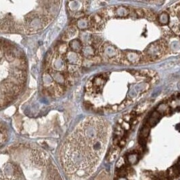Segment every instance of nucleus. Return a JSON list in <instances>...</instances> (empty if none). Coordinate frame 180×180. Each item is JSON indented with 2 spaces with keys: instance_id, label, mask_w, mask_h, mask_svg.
Listing matches in <instances>:
<instances>
[{
  "instance_id": "1",
  "label": "nucleus",
  "mask_w": 180,
  "mask_h": 180,
  "mask_svg": "<svg viewBox=\"0 0 180 180\" xmlns=\"http://www.w3.org/2000/svg\"><path fill=\"white\" fill-rule=\"evenodd\" d=\"M106 119L90 116L83 120L66 138L59 152L62 173L69 180H88L102 162L111 136Z\"/></svg>"
},
{
  "instance_id": "2",
  "label": "nucleus",
  "mask_w": 180,
  "mask_h": 180,
  "mask_svg": "<svg viewBox=\"0 0 180 180\" xmlns=\"http://www.w3.org/2000/svg\"><path fill=\"white\" fill-rule=\"evenodd\" d=\"M60 169L33 144H14L1 153V180H64Z\"/></svg>"
},
{
  "instance_id": "3",
  "label": "nucleus",
  "mask_w": 180,
  "mask_h": 180,
  "mask_svg": "<svg viewBox=\"0 0 180 180\" xmlns=\"http://www.w3.org/2000/svg\"><path fill=\"white\" fill-rule=\"evenodd\" d=\"M1 55V107L12 101L23 91L27 79V63L23 54L16 47L6 46Z\"/></svg>"
},
{
  "instance_id": "4",
  "label": "nucleus",
  "mask_w": 180,
  "mask_h": 180,
  "mask_svg": "<svg viewBox=\"0 0 180 180\" xmlns=\"http://www.w3.org/2000/svg\"><path fill=\"white\" fill-rule=\"evenodd\" d=\"M68 49L66 43L59 44L48 53L46 61L42 78L43 87L54 97L64 93L75 75L66 59Z\"/></svg>"
},
{
  "instance_id": "5",
  "label": "nucleus",
  "mask_w": 180,
  "mask_h": 180,
  "mask_svg": "<svg viewBox=\"0 0 180 180\" xmlns=\"http://www.w3.org/2000/svg\"><path fill=\"white\" fill-rule=\"evenodd\" d=\"M99 53L102 60L106 62H121L122 53L115 45L110 43L102 44L100 48Z\"/></svg>"
},
{
  "instance_id": "6",
  "label": "nucleus",
  "mask_w": 180,
  "mask_h": 180,
  "mask_svg": "<svg viewBox=\"0 0 180 180\" xmlns=\"http://www.w3.org/2000/svg\"><path fill=\"white\" fill-rule=\"evenodd\" d=\"M88 1H72L67 3V8L70 16L74 18H83L88 7Z\"/></svg>"
},
{
  "instance_id": "7",
  "label": "nucleus",
  "mask_w": 180,
  "mask_h": 180,
  "mask_svg": "<svg viewBox=\"0 0 180 180\" xmlns=\"http://www.w3.org/2000/svg\"><path fill=\"white\" fill-rule=\"evenodd\" d=\"M141 60V56L137 53L133 51H127L124 53H122L121 62L125 61V63H135Z\"/></svg>"
},
{
  "instance_id": "8",
  "label": "nucleus",
  "mask_w": 180,
  "mask_h": 180,
  "mask_svg": "<svg viewBox=\"0 0 180 180\" xmlns=\"http://www.w3.org/2000/svg\"><path fill=\"white\" fill-rule=\"evenodd\" d=\"M89 25V20L87 19V18L84 17L79 18V20L77 21V28H80L81 30L86 29L87 26Z\"/></svg>"
},
{
  "instance_id": "9",
  "label": "nucleus",
  "mask_w": 180,
  "mask_h": 180,
  "mask_svg": "<svg viewBox=\"0 0 180 180\" xmlns=\"http://www.w3.org/2000/svg\"><path fill=\"white\" fill-rule=\"evenodd\" d=\"M178 167L180 169V161H179V164H178Z\"/></svg>"
}]
</instances>
